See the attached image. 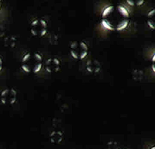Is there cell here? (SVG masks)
Wrapping results in <instances>:
<instances>
[{
	"mask_svg": "<svg viewBox=\"0 0 155 149\" xmlns=\"http://www.w3.org/2000/svg\"><path fill=\"white\" fill-rule=\"evenodd\" d=\"M21 69L27 74H38L43 66V58L39 52H27L21 59Z\"/></svg>",
	"mask_w": 155,
	"mask_h": 149,
	"instance_id": "cell-1",
	"label": "cell"
},
{
	"mask_svg": "<svg viewBox=\"0 0 155 149\" xmlns=\"http://www.w3.org/2000/svg\"><path fill=\"white\" fill-rule=\"evenodd\" d=\"M89 47L84 41H73L69 46V52L75 60H83L88 55Z\"/></svg>",
	"mask_w": 155,
	"mask_h": 149,
	"instance_id": "cell-2",
	"label": "cell"
},
{
	"mask_svg": "<svg viewBox=\"0 0 155 149\" xmlns=\"http://www.w3.org/2000/svg\"><path fill=\"white\" fill-rule=\"evenodd\" d=\"M30 31L31 35L35 37H44L48 31L47 22L42 18L34 19L31 23Z\"/></svg>",
	"mask_w": 155,
	"mask_h": 149,
	"instance_id": "cell-3",
	"label": "cell"
},
{
	"mask_svg": "<svg viewBox=\"0 0 155 149\" xmlns=\"http://www.w3.org/2000/svg\"><path fill=\"white\" fill-rule=\"evenodd\" d=\"M17 100V90L12 87L4 89L0 93V101L6 105H11L16 103Z\"/></svg>",
	"mask_w": 155,
	"mask_h": 149,
	"instance_id": "cell-4",
	"label": "cell"
},
{
	"mask_svg": "<svg viewBox=\"0 0 155 149\" xmlns=\"http://www.w3.org/2000/svg\"><path fill=\"white\" fill-rule=\"evenodd\" d=\"M44 67L48 73H56L61 69V62L57 58H48L45 63Z\"/></svg>",
	"mask_w": 155,
	"mask_h": 149,
	"instance_id": "cell-5",
	"label": "cell"
},
{
	"mask_svg": "<svg viewBox=\"0 0 155 149\" xmlns=\"http://www.w3.org/2000/svg\"><path fill=\"white\" fill-rule=\"evenodd\" d=\"M86 69L87 72L91 74L99 73L101 69V63L98 60H90L87 62Z\"/></svg>",
	"mask_w": 155,
	"mask_h": 149,
	"instance_id": "cell-6",
	"label": "cell"
},
{
	"mask_svg": "<svg viewBox=\"0 0 155 149\" xmlns=\"http://www.w3.org/2000/svg\"><path fill=\"white\" fill-rule=\"evenodd\" d=\"M64 133L59 131H54L50 134L49 140L50 142L54 145H58L64 140Z\"/></svg>",
	"mask_w": 155,
	"mask_h": 149,
	"instance_id": "cell-7",
	"label": "cell"
},
{
	"mask_svg": "<svg viewBox=\"0 0 155 149\" xmlns=\"http://www.w3.org/2000/svg\"><path fill=\"white\" fill-rule=\"evenodd\" d=\"M17 38L14 35H8L4 37V45L8 48H13L17 44Z\"/></svg>",
	"mask_w": 155,
	"mask_h": 149,
	"instance_id": "cell-8",
	"label": "cell"
},
{
	"mask_svg": "<svg viewBox=\"0 0 155 149\" xmlns=\"http://www.w3.org/2000/svg\"><path fill=\"white\" fill-rule=\"evenodd\" d=\"M129 25V20L127 19H124L122 20L119 21V22L116 25L115 30L118 31H123L125 29L127 28V27Z\"/></svg>",
	"mask_w": 155,
	"mask_h": 149,
	"instance_id": "cell-9",
	"label": "cell"
},
{
	"mask_svg": "<svg viewBox=\"0 0 155 149\" xmlns=\"http://www.w3.org/2000/svg\"><path fill=\"white\" fill-rule=\"evenodd\" d=\"M114 6L108 5L107 7H106L103 10L102 13H101V17H102V19L107 18L109 16H110L111 14L114 13Z\"/></svg>",
	"mask_w": 155,
	"mask_h": 149,
	"instance_id": "cell-10",
	"label": "cell"
},
{
	"mask_svg": "<svg viewBox=\"0 0 155 149\" xmlns=\"http://www.w3.org/2000/svg\"><path fill=\"white\" fill-rule=\"evenodd\" d=\"M101 25L104 28L110 31H114L115 30V26L114 24L110 22L108 19H101Z\"/></svg>",
	"mask_w": 155,
	"mask_h": 149,
	"instance_id": "cell-11",
	"label": "cell"
},
{
	"mask_svg": "<svg viewBox=\"0 0 155 149\" xmlns=\"http://www.w3.org/2000/svg\"><path fill=\"white\" fill-rule=\"evenodd\" d=\"M117 10L122 17H125V18H129V17H130V12H129L128 10L125 7H124L122 5H118Z\"/></svg>",
	"mask_w": 155,
	"mask_h": 149,
	"instance_id": "cell-12",
	"label": "cell"
},
{
	"mask_svg": "<svg viewBox=\"0 0 155 149\" xmlns=\"http://www.w3.org/2000/svg\"><path fill=\"white\" fill-rule=\"evenodd\" d=\"M148 21H147V23H148V25L149 26V28L151 29V30H154L155 29V22L154 20L153 19L154 17H148Z\"/></svg>",
	"mask_w": 155,
	"mask_h": 149,
	"instance_id": "cell-13",
	"label": "cell"
},
{
	"mask_svg": "<svg viewBox=\"0 0 155 149\" xmlns=\"http://www.w3.org/2000/svg\"><path fill=\"white\" fill-rule=\"evenodd\" d=\"M132 75H133V78H136L137 80H138V78L142 79L143 78V73L142 72V71L139 70H135L132 74Z\"/></svg>",
	"mask_w": 155,
	"mask_h": 149,
	"instance_id": "cell-14",
	"label": "cell"
},
{
	"mask_svg": "<svg viewBox=\"0 0 155 149\" xmlns=\"http://www.w3.org/2000/svg\"><path fill=\"white\" fill-rule=\"evenodd\" d=\"M6 34V29L4 26H2V25H0V38L2 37H5Z\"/></svg>",
	"mask_w": 155,
	"mask_h": 149,
	"instance_id": "cell-15",
	"label": "cell"
},
{
	"mask_svg": "<svg viewBox=\"0 0 155 149\" xmlns=\"http://www.w3.org/2000/svg\"><path fill=\"white\" fill-rule=\"evenodd\" d=\"M155 15V10L152 9L148 13V17H154Z\"/></svg>",
	"mask_w": 155,
	"mask_h": 149,
	"instance_id": "cell-16",
	"label": "cell"
},
{
	"mask_svg": "<svg viewBox=\"0 0 155 149\" xmlns=\"http://www.w3.org/2000/svg\"><path fill=\"white\" fill-rule=\"evenodd\" d=\"M135 4L137 5V6H141L142 5L144 4V1H143V0H141V1H137V2H135Z\"/></svg>",
	"mask_w": 155,
	"mask_h": 149,
	"instance_id": "cell-17",
	"label": "cell"
},
{
	"mask_svg": "<svg viewBox=\"0 0 155 149\" xmlns=\"http://www.w3.org/2000/svg\"><path fill=\"white\" fill-rule=\"evenodd\" d=\"M2 68H3V61L1 57H0V72L2 71Z\"/></svg>",
	"mask_w": 155,
	"mask_h": 149,
	"instance_id": "cell-18",
	"label": "cell"
},
{
	"mask_svg": "<svg viewBox=\"0 0 155 149\" xmlns=\"http://www.w3.org/2000/svg\"><path fill=\"white\" fill-rule=\"evenodd\" d=\"M126 2L128 3V4L131 6H134L135 5V2H134V1H127Z\"/></svg>",
	"mask_w": 155,
	"mask_h": 149,
	"instance_id": "cell-19",
	"label": "cell"
},
{
	"mask_svg": "<svg viewBox=\"0 0 155 149\" xmlns=\"http://www.w3.org/2000/svg\"><path fill=\"white\" fill-rule=\"evenodd\" d=\"M1 7H2V2L0 1V9H1Z\"/></svg>",
	"mask_w": 155,
	"mask_h": 149,
	"instance_id": "cell-20",
	"label": "cell"
},
{
	"mask_svg": "<svg viewBox=\"0 0 155 149\" xmlns=\"http://www.w3.org/2000/svg\"><path fill=\"white\" fill-rule=\"evenodd\" d=\"M150 149H155V146H152Z\"/></svg>",
	"mask_w": 155,
	"mask_h": 149,
	"instance_id": "cell-21",
	"label": "cell"
},
{
	"mask_svg": "<svg viewBox=\"0 0 155 149\" xmlns=\"http://www.w3.org/2000/svg\"><path fill=\"white\" fill-rule=\"evenodd\" d=\"M119 149H127V148H119Z\"/></svg>",
	"mask_w": 155,
	"mask_h": 149,
	"instance_id": "cell-22",
	"label": "cell"
}]
</instances>
